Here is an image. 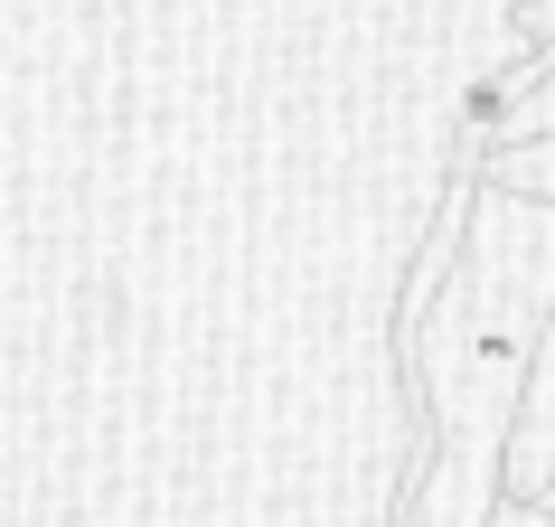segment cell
<instances>
[{
    "mask_svg": "<svg viewBox=\"0 0 555 527\" xmlns=\"http://www.w3.org/2000/svg\"><path fill=\"white\" fill-rule=\"evenodd\" d=\"M490 527H555V499H518V490H508L490 509Z\"/></svg>",
    "mask_w": 555,
    "mask_h": 527,
    "instance_id": "4",
    "label": "cell"
},
{
    "mask_svg": "<svg viewBox=\"0 0 555 527\" xmlns=\"http://www.w3.org/2000/svg\"><path fill=\"white\" fill-rule=\"evenodd\" d=\"M470 170L490 179V189H527V198H546V207H555V132H518V142L470 151Z\"/></svg>",
    "mask_w": 555,
    "mask_h": 527,
    "instance_id": "2",
    "label": "cell"
},
{
    "mask_svg": "<svg viewBox=\"0 0 555 527\" xmlns=\"http://www.w3.org/2000/svg\"><path fill=\"white\" fill-rule=\"evenodd\" d=\"M546 321H555V207L480 179L452 273L396 330L414 406H424V471H414L405 527H490V509L508 499V442H518Z\"/></svg>",
    "mask_w": 555,
    "mask_h": 527,
    "instance_id": "1",
    "label": "cell"
},
{
    "mask_svg": "<svg viewBox=\"0 0 555 527\" xmlns=\"http://www.w3.org/2000/svg\"><path fill=\"white\" fill-rule=\"evenodd\" d=\"M518 132H555V38L537 48V76H527V94L508 104V123H499V142H518Z\"/></svg>",
    "mask_w": 555,
    "mask_h": 527,
    "instance_id": "3",
    "label": "cell"
},
{
    "mask_svg": "<svg viewBox=\"0 0 555 527\" xmlns=\"http://www.w3.org/2000/svg\"><path fill=\"white\" fill-rule=\"evenodd\" d=\"M546 499H555V490H546Z\"/></svg>",
    "mask_w": 555,
    "mask_h": 527,
    "instance_id": "5",
    "label": "cell"
}]
</instances>
